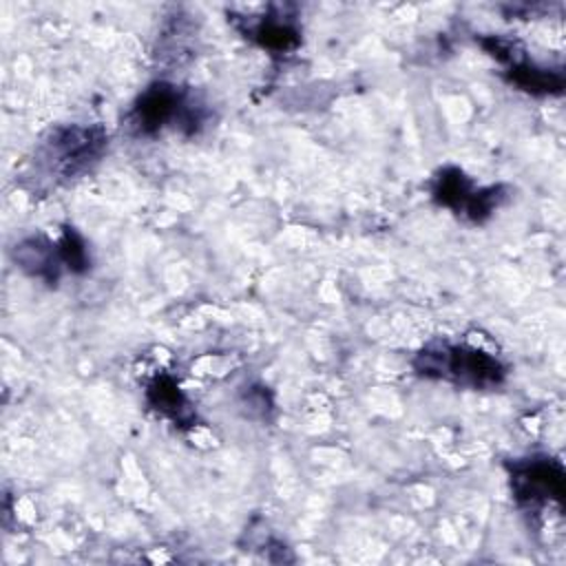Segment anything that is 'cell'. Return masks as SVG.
I'll list each match as a JSON object with an SVG mask.
<instances>
[{"mask_svg": "<svg viewBox=\"0 0 566 566\" xmlns=\"http://www.w3.org/2000/svg\"><path fill=\"white\" fill-rule=\"evenodd\" d=\"M13 261L24 274L49 285H55L62 276V270H66L57 241H51L42 234L20 239L13 248Z\"/></svg>", "mask_w": 566, "mask_h": 566, "instance_id": "7", "label": "cell"}, {"mask_svg": "<svg viewBox=\"0 0 566 566\" xmlns=\"http://www.w3.org/2000/svg\"><path fill=\"white\" fill-rule=\"evenodd\" d=\"M57 245H60V254H62L64 268L71 274H84L88 270V265H91L88 248H86L84 239L73 228H64Z\"/></svg>", "mask_w": 566, "mask_h": 566, "instance_id": "10", "label": "cell"}, {"mask_svg": "<svg viewBox=\"0 0 566 566\" xmlns=\"http://www.w3.org/2000/svg\"><path fill=\"white\" fill-rule=\"evenodd\" d=\"M203 108L190 93L170 82H153L135 99L128 113V126L139 137H153L166 126L195 135L203 124Z\"/></svg>", "mask_w": 566, "mask_h": 566, "instance_id": "3", "label": "cell"}, {"mask_svg": "<svg viewBox=\"0 0 566 566\" xmlns=\"http://www.w3.org/2000/svg\"><path fill=\"white\" fill-rule=\"evenodd\" d=\"M431 199L438 206L467 217L473 223H484L506 199L504 186L475 188L473 181L455 166H447L431 179Z\"/></svg>", "mask_w": 566, "mask_h": 566, "instance_id": "4", "label": "cell"}, {"mask_svg": "<svg viewBox=\"0 0 566 566\" xmlns=\"http://www.w3.org/2000/svg\"><path fill=\"white\" fill-rule=\"evenodd\" d=\"M146 402L157 416L170 420L175 427H192L197 422L192 402L168 374H159L146 385Z\"/></svg>", "mask_w": 566, "mask_h": 566, "instance_id": "8", "label": "cell"}, {"mask_svg": "<svg viewBox=\"0 0 566 566\" xmlns=\"http://www.w3.org/2000/svg\"><path fill=\"white\" fill-rule=\"evenodd\" d=\"M106 146L108 133L102 126H55L35 146L33 175L53 181V186L71 181L91 170Z\"/></svg>", "mask_w": 566, "mask_h": 566, "instance_id": "1", "label": "cell"}, {"mask_svg": "<svg viewBox=\"0 0 566 566\" xmlns=\"http://www.w3.org/2000/svg\"><path fill=\"white\" fill-rule=\"evenodd\" d=\"M245 27L241 29L245 38H250L261 49L285 55L292 53L301 44V29L294 20V15L285 13V7H279V11H268L261 18H245Z\"/></svg>", "mask_w": 566, "mask_h": 566, "instance_id": "6", "label": "cell"}, {"mask_svg": "<svg viewBox=\"0 0 566 566\" xmlns=\"http://www.w3.org/2000/svg\"><path fill=\"white\" fill-rule=\"evenodd\" d=\"M413 369L418 376L471 389H493L506 378V367L497 356L475 345L447 340L424 345L413 358Z\"/></svg>", "mask_w": 566, "mask_h": 566, "instance_id": "2", "label": "cell"}, {"mask_svg": "<svg viewBox=\"0 0 566 566\" xmlns=\"http://www.w3.org/2000/svg\"><path fill=\"white\" fill-rule=\"evenodd\" d=\"M509 475L513 497L522 509L537 513L548 502L564 504L566 473L555 458L528 455L513 460L509 464Z\"/></svg>", "mask_w": 566, "mask_h": 566, "instance_id": "5", "label": "cell"}, {"mask_svg": "<svg viewBox=\"0 0 566 566\" xmlns=\"http://www.w3.org/2000/svg\"><path fill=\"white\" fill-rule=\"evenodd\" d=\"M504 77L509 84L531 95H559L564 91V75L559 71L537 66L522 55L506 64Z\"/></svg>", "mask_w": 566, "mask_h": 566, "instance_id": "9", "label": "cell"}]
</instances>
